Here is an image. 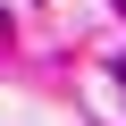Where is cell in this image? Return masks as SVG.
Returning <instances> with one entry per match:
<instances>
[{
	"label": "cell",
	"mask_w": 126,
	"mask_h": 126,
	"mask_svg": "<svg viewBox=\"0 0 126 126\" xmlns=\"http://www.w3.org/2000/svg\"><path fill=\"white\" fill-rule=\"evenodd\" d=\"M118 9H126V0H118Z\"/></svg>",
	"instance_id": "obj_3"
},
{
	"label": "cell",
	"mask_w": 126,
	"mask_h": 126,
	"mask_svg": "<svg viewBox=\"0 0 126 126\" xmlns=\"http://www.w3.org/2000/svg\"><path fill=\"white\" fill-rule=\"evenodd\" d=\"M0 34H9V9H0Z\"/></svg>",
	"instance_id": "obj_1"
},
{
	"label": "cell",
	"mask_w": 126,
	"mask_h": 126,
	"mask_svg": "<svg viewBox=\"0 0 126 126\" xmlns=\"http://www.w3.org/2000/svg\"><path fill=\"white\" fill-rule=\"evenodd\" d=\"M118 84H126V67H118Z\"/></svg>",
	"instance_id": "obj_2"
}]
</instances>
